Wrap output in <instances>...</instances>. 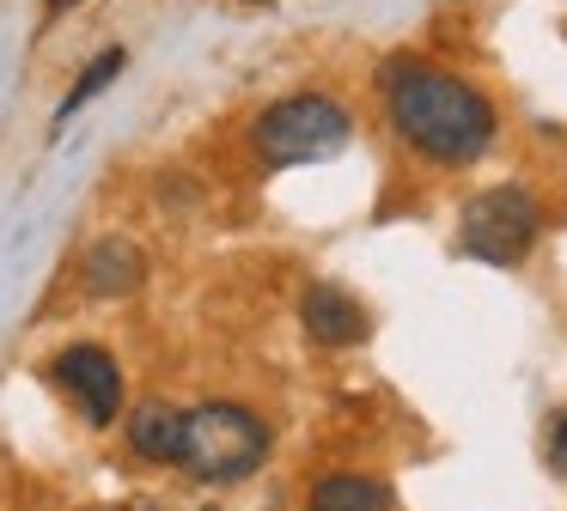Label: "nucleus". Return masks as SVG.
Segmentation results:
<instances>
[{
	"label": "nucleus",
	"instance_id": "nucleus-1",
	"mask_svg": "<svg viewBox=\"0 0 567 511\" xmlns=\"http://www.w3.org/2000/svg\"><path fill=\"white\" fill-rule=\"evenodd\" d=\"M384 104L391 122L421 158L433 165H476L494 146V104L470 80L445 67H421V61H391L384 67Z\"/></svg>",
	"mask_w": 567,
	"mask_h": 511
},
{
	"label": "nucleus",
	"instance_id": "nucleus-2",
	"mask_svg": "<svg viewBox=\"0 0 567 511\" xmlns=\"http://www.w3.org/2000/svg\"><path fill=\"white\" fill-rule=\"evenodd\" d=\"M348 134H354V116L336 97L299 92V97H281V104L262 109L257 128H250V146H257L262 165L287 170V165H323V158H336L348 146Z\"/></svg>",
	"mask_w": 567,
	"mask_h": 511
},
{
	"label": "nucleus",
	"instance_id": "nucleus-3",
	"mask_svg": "<svg viewBox=\"0 0 567 511\" xmlns=\"http://www.w3.org/2000/svg\"><path fill=\"white\" fill-rule=\"evenodd\" d=\"M262 457H269V426L250 408H238V401H202V408H189L184 469L196 481H214V487L250 481L262 469Z\"/></svg>",
	"mask_w": 567,
	"mask_h": 511
},
{
	"label": "nucleus",
	"instance_id": "nucleus-4",
	"mask_svg": "<svg viewBox=\"0 0 567 511\" xmlns=\"http://www.w3.org/2000/svg\"><path fill=\"white\" fill-rule=\"evenodd\" d=\"M537 231H543L537 195L518 189V182H494V189L470 195L464 213H457V250L488 268H518L537 243Z\"/></svg>",
	"mask_w": 567,
	"mask_h": 511
},
{
	"label": "nucleus",
	"instance_id": "nucleus-5",
	"mask_svg": "<svg viewBox=\"0 0 567 511\" xmlns=\"http://www.w3.org/2000/svg\"><path fill=\"white\" fill-rule=\"evenodd\" d=\"M50 372L86 408L92 426H116V414H123V372H116V359L104 347H68Z\"/></svg>",
	"mask_w": 567,
	"mask_h": 511
},
{
	"label": "nucleus",
	"instance_id": "nucleus-6",
	"mask_svg": "<svg viewBox=\"0 0 567 511\" xmlns=\"http://www.w3.org/2000/svg\"><path fill=\"white\" fill-rule=\"evenodd\" d=\"M299 323H306V335L323 341V347H354V341H367V311H360V299L342 286H330V280L306 286Z\"/></svg>",
	"mask_w": 567,
	"mask_h": 511
},
{
	"label": "nucleus",
	"instance_id": "nucleus-7",
	"mask_svg": "<svg viewBox=\"0 0 567 511\" xmlns=\"http://www.w3.org/2000/svg\"><path fill=\"white\" fill-rule=\"evenodd\" d=\"M80 280H86L92 299H128V292L147 280V255H141L128 238H104V243H92V250H86Z\"/></svg>",
	"mask_w": 567,
	"mask_h": 511
},
{
	"label": "nucleus",
	"instance_id": "nucleus-8",
	"mask_svg": "<svg viewBox=\"0 0 567 511\" xmlns=\"http://www.w3.org/2000/svg\"><path fill=\"white\" fill-rule=\"evenodd\" d=\"M184 432H189V414L165 408V401H141L128 414V445L147 462H184Z\"/></svg>",
	"mask_w": 567,
	"mask_h": 511
},
{
	"label": "nucleus",
	"instance_id": "nucleus-9",
	"mask_svg": "<svg viewBox=\"0 0 567 511\" xmlns=\"http://www.w3.org/2000/svg\"><path fill=\"white\" fill-rule=\"evenodd\" d=\"M311 511H391V493H384L372 474H323L311 481Z\"/></svg>",
	"mask_w": 567,
	"mask_h": 511
},
{
	"label": "nucleus",
	"instance_id": "nucleus-10",
	"mask_svg": "<svg viewBox=\"0 0 567 511\" xmlns=\"http://www.w3.org/2000/svg\"><path fill=\"white\" fill-rule=\"evenodd\" d=\"M123 61H128V55H123V49H104V55H99V61H92V67H86V73H80V85H74V92H68V97H62V109H55V116H62V122H68V116H74V109H80V104H92V97H99V92H104V85H111V80H116V73H123Z\"/></svg>",
	"mask_w": 567,
	"mask_h": 511
},
{
	"label": "nucleus",
	"instance_id": "nucleus-11",
	"mask_svg": "<svg viewBox=\"0 0 567 511\" xmlns=\"http://www.w3.org/2000/svg\"><path fill=\"white\" fill-rule=\"evenodd\" d=\"M555 469H561V474H567V420H561V426H555Z\"/></svg>",
	"mask_w": 567,
	"mask_h": 511
},
{
	"label": "nucleus",
	"instance_id": "nucleus-12",
	"mask_svg": "<svg viewBox=\"0 0 567 511\" xmlns=\"http://www.w3.org/2000/svg\"><path fill=\"white\" fill-rule=\"evenodd\" d=\"M68 7H80V0H50V12H68Z\"/></svg>",
	"mask_w": 567,
	"mask_h": 511
}]
</instances>
